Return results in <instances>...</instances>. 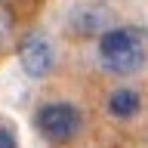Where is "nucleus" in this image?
<instances>
[{
	"instance_id": "f257e3e1",
	"label": "nucleus",
	"mask_w": 148,
	"mask_h": 148,
	"mask_svg": "<svg viewBox=\"0 0 148 148\" xmlns=\"http://www.w3.org/2000/svg\"><path fill=\"white\" fill-rule=\"evenodd\" d=\"M96 56L108 74H136L148 59V34L136 25H114L99 37Z\"/></svg>"
},
{
	"instance_id": "f03ea898",
	"label": "nucleus",
	"mask_w": 148,
	"mask_h": 148,
	"mask_svg": "<svg viewBox=\"0 0 148 148\" xmlns=\"http://www.w3.org/2000/svg\"><path fill=\"white\" fill-rule=\"evenodd\" d=\"M34 123L49 142H68L80 130V111L71 102H49V105H43L37 111Z\"/></svg>"
},
{
	"instance_id": "7ed1b4c3",
	"label": "nucleus",
	"mask_w": 148,
	"mask_h": 148,
	"mask_svg": "<svg viewBox=\"0 0 148 148\" xmlns=\"http://www.w3.org/2000/svg\"><path fill=\"white\" fill-rule=\"evenodd\" d=\"M53 40L43 34V31H31V34L22 40L18 46V62H22V71L31 77V80H40L43 74H49L53 68Z\"/></svg>"
},
{
	"instance_id": "20e7f679",
	"label": "nucleus",
	"mask_w": 148,
	"mask_h": 148,
	"mask_svg": "<svg viewBox=\"0 0 148 148\" xmlns=\"http://www.w3.org/2000/svg\"><path fill=\"white\" fill-rule=\"evenodd\" d=\"M139 108H142V96L136 90H127V86H117V90L108 96V111L111 117L117 120H127V117H136Z\"/></svg>"
},
{
	"instance_id": "39448f33",
	"label": "nucleus",
	"mask_w": 148,
	"mask_h": 148,
	"mask_svg": "<svg viewBox=\"0 0 148 148\" xmlns=\"http://www.w3.org/2000/svg\"><path fill=\"white\" fill-rule=\"evenodd\" d=\"M9 28H12V16H9V9L0 3V43L9 37Z\"/></svg>"
},
{
	"instance_id": "423d86ee",
	"label": "nucleus",
	"mask_w": 148,
	"mask_h": 148,
	"mask_svg": "<svg viewBox=\"0 0 148 148\" xmlns=\"http://www.w3.org/2000/svg\"><path fill=\"white\" fill-rule=\"evenodd\" d=\"M0 148H16V136H12V130L3 127V123H0Z\"/></svg>"
}]
</instances>
